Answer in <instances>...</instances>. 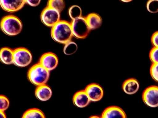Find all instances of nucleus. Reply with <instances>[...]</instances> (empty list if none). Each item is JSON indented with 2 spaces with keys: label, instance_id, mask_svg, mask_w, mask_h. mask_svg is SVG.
Here are the masks:
<instances>
[{
  "label": "nucleus",
  "instance_id": "obj_1",
  "mask_svg": "<svg viewBox=\"0 0 158 118\" xmlns=\"http://www.w3.org/2000/svg\"><path fill=\"white\" fill-rule=\"evenodd\" d=\"M51 35L56 42L65 44L71 41L73 36L71 23L60 20L52 27Z\"/></svg>",
  "mask_w": 158,
  "mask_h": 118
},
{
  "label": "nucleus",
  "instance_id": "obj_2",
  "mask_svg": "<svg viewBox=\"0 0 158 118\" xmlns=\"http://www.w3.org/2000/svg\"><path fill=\"white\" fill-rule=\"evenodd\" d=\"M2 31L10 36H14L21 31L23 25L20 19L13 15H8L3 17L0 22Z\"/></svg>",
  "mask_w": 158,
  "mask_h": 118
},
{
  "label": "nucleus",
  "instance_id": "obj_3",
  "mask_svg": "<svg viewBox=\"0 0 158 118\" xmlns=\"http://www.w3.org/2000/svg\"><path fill=\"white\" fill-rule=\"evenodd\" d=\"M49 72L38 63L30 68L28 78L31 83L37 86L46 84L49 78Z\"/></svg>",
  "mask_w": 158,
  "mask_h": 118
},
{
  "label": "nucleus",
  "instance_id": "obj_4",
  "mask_svg": "<svg viewBox=\"0 0 158 118\" xmlns=\"http://www.w3.org/2000/svg\"><path fill=\"white\" fill-rule=\"evenodd\" d=\"M70 23L73 36L77 39L85 38L91 30L88 25L85 17L81 16L72 20Z\"/></svg>",
  "mask_w": 158,
  "mask_h": 118
},
{
  "label": "nucleus",
  "instance_id": "obj_5",
  "mask_svg": "<svg viewBox=\"0 0 158 118\" xmlns=\"http://www.w3.org/2000/svg\"><path fill=\"white\" fill-rule=\"evenodd\" d=\"M32 55L30 51L24 47H19L13 50V64L19 67L28 65L31 62Z\"/></svg>",
  "mask_w": 158,
  "mask_h": 118
},
{
  "label": "nucleus",
  "instance_id": "obj_6",
  "mask_svg": "<svg viewBox=\"0 0 158 118\" xmlns=\"http://www.w3.org/2000/svg\"><path fill=\"white\" fill-rule=\"evenodd\" d=\"M60 14L56 10L47 6L41 13V20L45 26L52 27L60 20Z\"/></svg>",
  "mask_w": 158,
  "mask_h": 118
},
{
  "label": "nucleus",
  "instance_id": "obj_7",
  "mask_svg": "<svg viewBox=\"0 0 158 118\" xmlns=\"http://www.w3.org/2000/svg\"><path fill=\"white\" fill-rule=\"evenodd\" d=\"M142 99L147 106L155 108L158 106V87L151 86L146 88L143 91Z\"/></svg>",
  "mask_w": 158,
  "mask_h": 118
},
{
  "label": "nucleus",
  "instance_id": "obj_8",
  "mask_svg": "<svg viewBox=\"0 0 158 118\" xmlns=\"http://www.w3.org/2000/svg\"><path fill=\"white\" fill-rule=\"evenodd\" d=\"M39 63L50 71L56 68L58 64V60L55 54L48 52L44 53L41 56Z\"/></svg>",
  "mask_w": 158,
  "mask_h": 118
},
{
  "label": "nucleus",
  "instance_id": "obj_9",
  "mask_svg": "<svg viewBox=\"0 0 158 118\" xmlns=\"http://www.w3.org/2000/svg\"><path fill=\"white\" fill-rule=\"evenodd\" d=\"M84 90L90 101H99L102 98L103 96L104 92L102 88L96 83L88 85Z\"/></svg>",
  "mask_w": 158,
  "mask_h": 118
},
{
  "label": "nucleus",
  "instance_id": "obj_10",
  "mask_svg": "<svg viewBox=\"0 0 158 118\" xmlns=\"http://www.w3.org/2000/svg\"><path fill=\"white\" fill-rule=\"evenodd\" d=\"M25 3V0H0V6L2 8L10 13L20 10Z\"/></svg>",
  "mask_w": 158,
  "mask_h": 118
},
{
  "label": "nucleus",
  "instance_id": "obj_11",
  "mask_svg": "<svg viewBox=\"0 0 158 118\" xmlns=\"http://www.w3.org/2000/svg\"><path fill=\"white\" fill-rule=\"evenodd\" d=\"M126 115L124 111L120 107L115 106H109L105 108L101 115V117L126 118Z\"/></svg>",
  "mask_w": 158,
  "mask_h": 118
},
{
  "label": "nucleus",
  "instance_id": "obj_12",
  "mask_svg": "<svg viewBox=\"0 0 158 118\" xmlns=\"http://www.w3.org/2000/svg\"><path fill=\"white\" fill-rule=\"evenodd\" d=\"M73 102L77 107L83 108L87 106L90 100L85 90L79 91L73 95Z\"/></svg>",
  "mask_w": 158,
  "mask_h": 118
},
{
  "label": "nucleus",
  "instance_id": "obj_13",
  "mask_svg": "<svg viewBox=\"0 0 158 118\" xmlns=\"http://www.w3.org/2000/svg\"><path fill=\"white\" fill-rule=\"evenodd\" d=\"M52 94L51 88L46 84L37 86L35 91L36 97L43 101L49 100L51 97Z\"/></svg>",
  "mask_w": 158,
  "mask_h": 118
},
{
  "label": "nucleus",
  "instance_id": "obj_14",
  "mask_svg": "<svg viewBox=\"0 0 158 118\" xmlns=\"http://www.w3.org/2000/svg\"><path fill=\"white\" fill-rule=\"evenodd\" d=\"M122 87L123 90L125 93L132 95L138 91L139 88V84L136 79L130 78L124 81Z\"/></svg>",
  "mask_w": 158,
  "mask_h": 118
},
{
  "label": "nucleus",
  "instance_id": "obj_15",
  "mask_svg": "<svg viewBox=\"0 0 158 118\" xmlns=\"http://www.w3.org/2000/svg\"><path fill=\"white\" fill-rule=\"evenodd\" d=\"M85 18L88 25L91 30L98 28L102 25V18L97 14L94 13H90Z\"/></svg>",
  "mask_w": 158,
  "mask_h": 118
},
{
  "label": "nucleus",
  "instance_id": "obj_16",
  "mask_svg": "<svg viewBox=\"0 0 158 118\" xmlns=\"http://www.w3.org/2000/svg\"><path fill=\"white\" fill-rule=\"evenodd\" d=\"M13 50L7 47L0 49V61L4 64L9 65L13 64Z\"/></svg>",
  "mask_w": 158,
  "mask_h": 118
},
{
  "label": "nucleus",
  "instance_id": "obj_17",
  "mask_svg": "<svg viewBox=\"0 0 158 118\" xmlns=\"http://www.w3.org/2000/svg\"><path fill=\"white\" fill-rule=\"evenodd\" d=\"M22 117L45 118V117L44 113L40 110L37 108H32L26 111L23 114Z\"/></svg>",
  "mask_w": 158,
  "mask_h": 118
},
{
  "label": "nucleus",
  "instance_id": "obj_18",
  "mask_svg": "<svg viewBox=\"0 0 158 118\" xmlns=\"http://www.w3.org/2000/svg\"><path fill=\"white\" fill-rule=\"evenodd\" d=\"M47 6L61 12L65 7L64 0H48Z\"/></svg>",
  "mask_w": 158,
  "mask_h": 118
},
{
  "label": "nucleus",
  "instance_id": "obj_19",
  "mask_svg": "<svg viewBox=\"0 0 158 118\" xmlns=\"http://www.w3.org/2000/svg\"><path fill=\"white\" fill-rule=\"evenodd\" d=\"M69 14L72 20L82 16V10L79 6L74 5L71 6L69 10Z\"/></svg>",
  "mask_w": 158,
  "mask_h": 118
},
{
  "label": "nucleus",
  "instance_id": "obj_20",
  "mask_svg": "<svg viewBox=\"0 0 158 118\" xmlns=\"http://www.w3.org/2000/svg\"><path fill=\"white\" fill-rule=\"evenodd\" d=\"M77 48V45L74 42L70 41L65 44L64 52L66 54L70 55L76 52Z\"/></svg>",
  "mask_w": 158,
  "mask_h": 118
},
{
  "label": "nucleus",
  "instance_id": "obj_21",
  "mask_svg": "<svg viewBox=\"0 0 158 118\" xmlns=\"http://www.w3.org/2000/svg\"><path fill=\"white\" fill-rule=\"evenodd\" d=\"M158 0H149L147 3L148 10L152 13H157L158 9Z\"/></svg>",
  "mask_w": 158,
  "mask_h": 118
},
{
  "label": "nucleus",
  "instance_id": "obj_22",
  "mask_svg": "<svg viewBox=\"0 0 158 118\" xmlns=\"http://www.w3.org/2000/svg\"><path fill=\"white\" fill-rule=\"evenodd\" d=\"M9 105L8 98L5 96L0 95V110L4 112L8 108Z\"/></svg>",
  "mask_w": 158,
  "mask_h": 118
},
{
  "label": "nucleus",
  "instance_id": "obj_23",
  "mask_svg": "<svg viewBox=\"0 0 158 118\" xmlns=\"http://www.w3.org/2000/svg\"><path fill=\"white\" fill-rule=\"evenodd\" d=\"M149 56L152 63H158V47H153L150 52Z\"/></svg>",
  "mask_w": 158,
  "mask_h": 118
},
{
  "label": "nucleus",
  "instance_id": "obj_24",
  "mask_svg": "<svg viewBox=\"0 0 158 118\" xmlns=\"http://www.w3.org/2000/svg\"><path fill=\"white\" fill-rule=\"evenodd\" d=\"M158 63H152L150 69V73L152 78L156 82H158Z\"/></svg>",
  "mask_w": 158,
  "mask_h": 118
},
{
  "label": "nucleus",
  "instance_id": "obj_25",
  "mask_svg": "<svg viewBox=\"0 0 158 118\" xmlns=\"http://www.w3.org/2000/svg\"><path fill=\"white\" fill-rule=\"evenodd\" d=\"M151 42L153 47H158V31L154 32L151 37Z\"/></svg>",
  "mask_w": 158,
  "mask_h": 118
},
{
  "label": "nucleus",
  "instance_id": "obj_26",
  "mask_svg": "<svg viewBox=\"0 0 158 118\" xmlns=\"http://www.w3.org/2000/svg\"><path fill=\"white\" fill-rule=\"evenodd\" d=\"M41 0H25L26 3L32 7H35L40 4Z\"/></svg>",
  "mask_w": 158,
  "mask_h": 118
},
{
  "label": "nucleus",
  "instance_id": "obj_27",
  "mask_svg": "<svg viewBox=\"0 0 158 118\" xmlns=\"http://www.w3.org/2000/svg\"><path fill=\"white\" fill-rule=\"evenodd\" d=\"M6 117V115L4 113V112H3L0 110V118Z\"/></svg>",
  "mask_w": 158,
  "mask_h": 118
},
{
  "label": "nucleus",
  "instance_id": "obj_28",
  "mask_svg": "<svg viewBox=\"0 0 158 118\" xmlns=\"http://www.w3.org/2000/svg\"><path fill=\"white\" fill-rule=\"evenodd\" d=\"M120 1L124 2H128L131 1L133 0H119Z\"/></svg>",
  "mask_w": 158,
  "mask_h": 118
},
{
  "label": "nucleus",
  "instance_id": "obj_29",
  "mask_svg": "<svg viewBox=\"0 0 158 118\" xmlns=\"http://www.w3.org/2000/svg\"><path fill=\"white\" fill-rule=\"evenodd\" d=\"M90 117H91V118H99V117L98 116H90Z\"/></svg>",
  "mask_w": 158,
  "mask_h": 118
}]
</instances>
